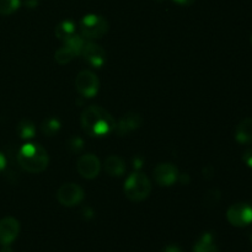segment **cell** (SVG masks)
<instances>
[{"label": "cell", "instance_id": "6da1fadb", "mask_svg": "<svg viewBox=\"0 0 252 252\" xmlns=\"http://www.w3.org/2000/svg\"><path fill=\"white\" fill-rule=\"evenodd\" d=\"M80 123L84 132L90 137H106L116 129L115 118L100 106H90L84 110Z\"/></svg>", "mask_w": 252, "mask_h": 252}, {"label": "cell", "instance_id": "7a4b0ae2", "mask_svg": "<svg viewBox=\"0 0 252 252\" xmlns=\"http://www.w3.org/2000/svg\"><path fill=\"white\" fill-rule=\"evenodd\" d=\"M17 161L25 171L31 172V174H38L47 169L49 158L46 149L42 145L27 143V144L22 145L21 149L19 150Z\"/></svg>", "mask_w": 252, "mask_h": 252}, {"label": "cell", "instance_id": "3957f363", "mask_svg": "<svg viewBox=\"0 0 252 252\" xmlns=\"http://www.w3.org/2000/svg\"><path fill=\"white\" fill-rule=\"evenodd\" d=\"M152 192V182L142 172H133L125 182V193L132 202H142Z\"/></svg>", "mask_w": 252, "mask_h": 252}, {"label": "cell", "instance_id": "277c9868", "mask_svg": "<svg viewBox=\"0 0 252 252\" xmlns=\"http://www.w3.org/2000/svg\"><path fill=\"white\" fill-rule=\"evenodd\" d=\"M108 22L105 17L96 14L86 15L80 22L81 37L88 39L101 38L103 34L107 33Z\"/></svg>", "mask_w": 252, "mask_h": 252}, {"label": "cell", "instance_id": "5b68a950", "mask_svg": "<svg viewBox=\"0 0 252 252\" xmlns=\"http://www.w3.org/2000/svg\"><path fill=\"white\" fill-rule=\"evenodd\" d=\"M57 199L64 207H75L84 199V189L76 184H63L57 191Z\"/></svg>", "mask_w": 252, "mask_h": 252}, {"label": "cell", "instance_id": "8992f818", "mask_svg": "<svg viewBox=\"0 0 252 252\" xmlns=\"http://www.w3.org/2000/svg\"><path fill=\"white\" fill-rule=\"evenodd\" d=\"M75 88L78 93L84 97H94L100 88L98 78L89 70H83L75 79Z\"/></svg>", "mask_w": 252, "mask_h": 252}, {"label": "cell", "instance_id": "52a82bcc", "mask_svg": "<svg viewBox=\"0 0 252 252\" xmlns=\"http://www.w3.org/2000/svg\"><path fill=\"white\" fill-rule=\"evenodd\" d=\"M226 219L229 223L238 228L249 225L252 223V207L248 203H235L226 212Z\"/></svg>", "mask_w": 252, "mask_h": 252}, {"label": "cell", "instance_id": "ba28073f", "mask_svg": "<svg viewBox=\"0 0 252 252\" xmlns=\"http://www.w3.org/2000/svg\"><path fill=\"white\" fill-rule=\"evenodd\" d=\"M76 169L84 179H95L100 174V160L94 154H85L79 158L78 162H76Z\"/></svg>", "mask_w": 252, "mask_h": 252}, {"label": "cell", "instance_id": "9c48e42d", "mask_svg": "<svg viewBox=\"0 0 252 252\" xmlns=\"http://www.w3.org/2000/svg\"><path fill=\"white\" fill-rule=\"evenodd\" d=\"M154 179L160 186H172L179 179V170L170 162H162L154 169Z\"/></svg>", "mask_w": 252, "mask_h": 252}, {"label": "cell", "instance_id": "30bf717a", "mask_svg": "<svg viewBox=\"0 0 252 252\" xmlns=\"http://www.w3.org/2000/svg\"><path fill=\"white\" fill-rule=\"evenodd\" d=\"M20 233V223L12 217H5L0 220V244L10 245L16 240Z\"/></svg>", "mask_w": 252, "mask_h": 252}, {"label": "cell", "instance_id": "8fae6325", "mask_svg": "<svg viewBox=\"0 0 252 252\" xmlns=\"http://www.w3.org/2000/svg\"><path fill=\"white\" fill-rule=\"evenodd\" d=\"M81 56L90 65L95 66V68H101L106 62L105 49L100 44H96L94 42H88V43L84 44Z\"/></svg>", "mask_w": 252, "mask_h": 252}, {"label": "cell", "instance_id": "7c38bea8", "mask_svg": "<svg viewBox=\"0 0 252 252\" xmlns=\"http://www.w3.org/2000/svg\"><path fill=\"white\" fill-rule=\"evenodd\" d=\"M142 116L135 112H128L118 121V123H116L115 132L118 135H127L137 130L142 126Z\"/></svg>", "mask_w": 252, "mask_h": 252}, {"label": "cell", "instance_id": "4fadbf2b", "mask_svg": "<svg viewBox=\"0 0 252 252\" xmlns=\"http://www.w3.org/2000/svg\"><path fill=\"white\" fill-rule=\"evenodd\" d=\"M235 139L240 144H251L252 143V117L241 121L235 129Z\"/></svg>", "mask_w": 252, "mask_h": 252}, {"label": "cell", "instance_id": "5bb4252c", "mask_svg": "<svg viewBox=\"0 0 252 252\" xmlns=\"http://www.w3.org/2000/svg\"><path fill=\"white\" fill-rule=\"evenodd\" d=\"M193 252H219L216 238L212 233L202 234L201 238L194 243Z\"/></svg>", "mask_w": 252, "mask_h": 252}, {"label": "cell", "instance_id": "9a60e30c", "mask_svg": "<svg viewBox=\"0 0 252 252\" xmlns=\"http://www.w3.org/2000/svg\"><path fill=\"white\" fill-rule=\"evenodd\" d=\"M105 170L111 176H122L126 172V164L117 155H110L105 161Z\"/></svg>", "mask_w": 252, "mask_h": 252}, {"label": "cell", "instance_id": "2e32d148", "mask_svg": "<svg viewBox=\"0 0 252 252\" xmlns=\"http://www.w3.org/2000/svg\"><path fill=\"white\" fill-rule=\"evenodd\" d=\"M74 34H75V25L70 20H64L56 27L57 38L62 39V41H65Z\"/></svg>", "mask_w": 252, "mask_h": 252}, {"label": "cell", "instance_id": "e0dca14e", "mask_svg": "<svg viewBox=\"0 0 252 252\" xmlns=\"http://www.w3.org/2000/svg\"><path fill=\"white\" fill-rule=\"evenodd\" d=\"M61 129V122H59L58 118L56 117H48L42 122L41 125V130L44 135H48V137H53Z\"/></svg>", "mask_w": 252, "mask_h": 252}, {"label": "cell", "instance_id": "ac0fdd59", "mask_svg": "<svg viewBox=\"0 0 252 252\" xmlns=\"http://www.w3.org/2000/svg\"><path fill=\"white\" fill-rule=\"evenodd\" d=\"M17 134L20 135L21 139H31L33 138L34 133H36V128L34 125L29 120H24L19 123L17 126Z\"/></svg>", "mask_w": 252, "mask_h": 252}, {"label": "cell", "instance_id": "d6986e66", "mask_svg": "<svg viewBox=\"0 0 252 252\" xmlns=\"http://www.w3.org/2000/svg\"><path fill=\"white\" fill-rule=\"evenodd\" d=\"M84 44H85V41H84L83 37L76 36V34L69 37L68 39L64 41V46L68 47V48L73 52L75 57L79 56V54H81V51H83L84 48Z\"/></svg>", "mask_w": 252, "mask_h": 252}, {"label": "cell", "instance_id": "ffe728a7", "mask_svg": "<svg viewBox=\"0 0 252 252\" xmlns=\"http://www.w3.org/2000/svg\"><path fill=\"white\" fill-rule=\"evenodd\" d=\"M20 0H0V15H11L20 7Z\"/></svg>", "mask_w": 252, "mask_h": 252}, {"label": "cell", "instance_id": "44dd1931", "mask_svg": "<svg viewBox=\"0 0 252 252\" xmlns=\"http://www.w3.org/2000/svg\"><path fill=\"white\" fill-rule=\"evenodd\" d=\"M74 53L68 48V47L63 46L56 52V61L58 62L59 64H66L74 58Z\"/></svg>", "mask_w": 252, "mask_h": 252}, {"label": "cell", "instance_id": "7402d4cb", "mask_svg": "<svg viewBox=\"0 0 252 252\" xmlns=\"http://www.w3.org/2000/svg\"><path fill=\"white\" fill-rule=\"evenodd\" d=\"M243 160L249 167H251L252 169V148H249V149L244 153Z\"/></svg>", "mask_w": 252, "mask_h": 252}, {"label": "cell", "instance_id": "603a6c76", "mask_svg": "<svg viewBox=\"0 0 252 252\" xmlns=\"http://www.w3.org/2000/svg\"><path fill=\"white\" fill-rule=\"evenodd\" d=\"M161 252H184V251H182L179 246L169 245V246H166V248H164V250H162Z\"/></svg>", "mask_w": 252, "mask_h": 252}, {"label": "cell", "instance_id": "cb8c5ba5", "mask_svg": "<svg viewBox=\"0 0 252 252\" xmlns=\"http://www.w3.org/2000/svg\"><path fill=\"white\" fill-rule=\"evenodd\" d=\"M172 1H175L179 5H182V6H189V5L193 4L196 0H172Z\"/></svg>", "mask_w": 252, "mask_h": 252}, {"label": "cell", "instance_id": "d4e9b609", "mask_svg": "<svg viewBox=\"0 0 252 252\" xmlns=\"http://www.w3.org/2000/svg\"><path fill=\"white\" fill-rule=\"evenodd\" d=\"M5 164H6V160H5V157L2 155V153H0V172L4 170Z\"/></svg>", "mask_w": 252, "mask_h": 252}, {"label": "cell", "instance_id": "484cf974", "mask_svg": "<svg viewBox=\"0 0 252 252\" xmlns=\"http://www.w3.org/2000/svg\"><path fill=\"white\" fill-rule=\"evenodd\" d=\"M38 4V0H26V5L29 7H34Z\"/></svg>", "mask_w": 252, "mask_h": 252}, {"label": "cell", "instance_id": "4316f807", "mask_svg": "<svg viewBox=\"0 0 252 252\" xmlns=\"http://www.w3.org/2000/svg\"><path fill=\"white\" fill-rule=\"evenodd\" d=\"M0 252H14L12 249L10 248V245H2V249L0 250Z\"/></svg>", "mask_w": 252, "mask_h": 252}, {"label": "cell", "instance_id": "83f0119b", "mask_svg": "<svg viewBox=\"0 0 252 252\" xmlns=\"http://www.w3.org/2000/svg\"><path fill=\"white\" fill-rule=\"evenodd\" d=\"M251 43H252V34H251Z\"/></svg>", "mask_w": 252, "mask_h": 252}, {"label": "cell", "instance_id": "f1b7e54d", "mask_svg": "<svg viewBox=\"0 0 252 252\" xmlns=\"http://www.w3.org/2000/svg\"><path fill=\"white\" fill-rule=\"evenodd\" d=\"M251 243H252V235H251Z\"/></svg>", "mask_w": 252, "mask_h": 252}]
</instances>
